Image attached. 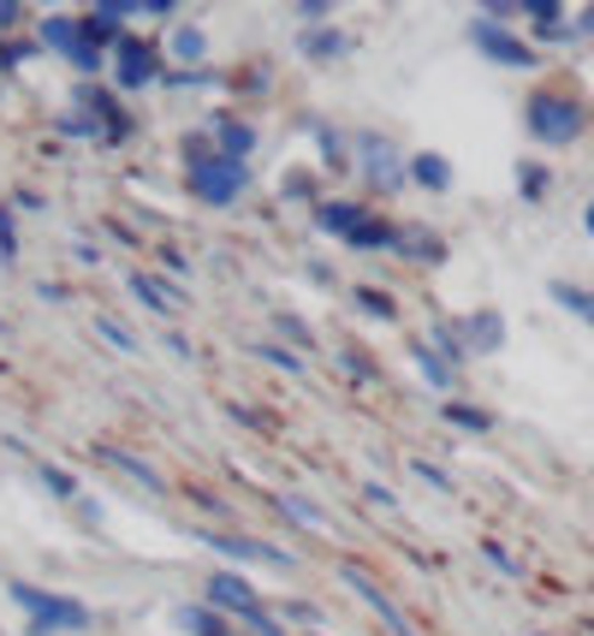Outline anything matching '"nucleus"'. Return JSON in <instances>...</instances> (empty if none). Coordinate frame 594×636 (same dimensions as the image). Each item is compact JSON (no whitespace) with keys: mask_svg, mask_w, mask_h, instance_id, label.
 <instances>
[{"mask_svg":"<svg viewBox=\"0 0 594 636\" xmlns=\"http://www.w3.org/2000/svg\"><path fill=\"white\" fill-rule=\"evenodd\" d=\"M352 179H357V197H369V202L405 197V185H410L405 143L387 137V131H375V126H357L352 131Z\"/></svg>","mask_w":594,"mask_h":636,"instance_id":"f257e3e1","label":"nucleus"},{"mask_svg":"<svg viewBox=\"0 0 594 636\" xmlns=\"http://www.w3.org/2000/svg\"><path fill=\"white\" fill-rule=\"evenodd\" d=\"M7 600L24 613V636H83V630H96V613L83 607L78 595L48 589V583L12 577L7 583Z\"/></svg>","mask_w":594,"mask_h":636,"instance_id":"f03ea898","label":"nucleus"},{"mask_svg":"<svg viewBox=\"0 0 594 636\" xmlns=\"http://www.w3.org/2000/svg\"><path fill=\"white\" fill-rule=\"evenodd\" d=\"M523 131H529V143H541V149H571L576 137L588 131L583 96L565 90V83H541V90H529V101H523Z\"/></svg>","mask_w":594,"mask_h":636,"instance_id":"7ed1b4c3","label":"nucleus"},{"mask_svg":"<svg viewBox=\"0 0 594 636\" xmlns=\"http://www.w3.org/2000/svg\"><path fill=\"white\" fill-rule=\"evenodd\" d=\"M179 185L197 209H238V202L256 191V167L232 161V155H208L197 167H179Z\"/></svg>","mask_w":594,"mask_h":636,"instance_id":"20e7f679","label":"nucleus"},{"mask_svg":"<svg viewBox=\"0 0 594 636\" xmlns=\"http://www.w3.org/2000/svg\"><path fill=\"white\" fill-rule=\"evenodd\" d=\"M161 78H167V48H161V37H143V30H131V37L108 54V83H113L119 96L161 90Z\"/></svg>","mask_w":594,"mask_h":636,"instance_id":"39448f33","label":"nucleus"},{"mask_svg":"<svg viewBox=\"0 0 594 636\" xmlns=\"http://www.w3.org/2000/svg\"><path fill=\"white\" fill-rule=\"evenodd\" d=\"M202 600H208L215 613H226L232 625H256L261 613H274V600L261 595L256 583L238 572V565H215V572L202 577Z\"/></svg>","mask_w":594,"mask_h":636,"instance_id":"423d86ee","label":"nucleus"},{"mask_svg":"<svg viewBox=\"0 0 594 636\" xmlns=\"http://www.w3.org/2000/svg\"><path fill=\"white\" fill-rule=\"evenodd\" d=\"M197 541L208 547V554H220L226 565H268V572H297V554L279 541H261L250 536V529H197Z\"/></svg>","mask_w":594,"mask_h":636,"instance_id":"0eeeda50","label":"nucleus"},{"mask_svg":"<svg viewBox=\"0 0 594 636\" xmlns=\"http://www.w3.org/2000/svg\"><path fill=\"white\" fill-rule=\"evenodd\" d=\"M469 48L487 60V66H505V72H535V42L529 37H517L512 24H494V19H469Z\"/></svg>","mask_w":594,"mask_h":636,"instance_id":"6e6552de","label":"nucleus"},{"mask_svg":"<svg viewBox=\"0 0 594 636\" xmlns=\"http://www.w3.org/2000/svg\"><path fill=\"white\" fill-rule=\"evenodd\" d=\"M398 262H410V268H446L452 262V245H446V232L440 227H428V220H398V245H393Z\"/></svg>","mask_w":594,"mask_h":636,"instance_id":"1a4fd4ad","label":"nucleus"},{"mask_svg":"<svg viewBox=\"0 0 594 636\" xmlns=\"http://www.w3.org/2000/svg\"><path fill=\"white\" fill-rule=\"evenodd\" d=\"M339 583H352V595H357L363 607H369V613H375V618H380V625H387L393 636H416V625L405 618V607H398V600H393L387 589H380V583H375V572H363V565H352V559H345V565H339Z\"/></svg>","mask_w":594,"mask_h":636,"instance_id":"9d476101","label":"nucleus"},{"mask_svg":"<svg viewBox=\"0 0 594 636\" xmlns=\"http://www.w3.org/2000/svg\"><path fill=\"white\" fill-rule=\"evenodd\" d=\"M369 215H375V202H369V197H357V191H334V197H321L316 209H309V227L345 245V238H352Z\"/></svg>","mask_w":594,"mask_h":636,"instance_id":"9b49d317","label":"nucleus"},{"mask_svg":"<svg viewBox=\"0 0 594 636\" xmlns=\"http://www.w3.org/2000/svg\"><path fill=\"white\" fill-rule=\"evenodd\" d=\"M202 126H208V137H215V149L232 155V161H250V155L261 149V126H250V119H244L238 108L202 113Z\"/></svg>","mask_w":594,"mask_h":636,"instance_id":"f8f14e48","label":"nucleus"},{"mask_svg":"<svg viewBox=\"0 0 594 636\" xmlns=\"http://www.w3.org/2000/svg\"><path fill=\"white\" fill-rule=\"evenodd\" d=\"M126 286H131V298L143 304L149 316H161V321H172V316H179V309L190 304L179 280H167V274H149V268H131Z\"/></svg>","mask_w":594,"mask_h":636,"instance_id":"ddd939ff","label":"nucleus"},{"mask_svg":"<svg viewBox=\"0 0 594 636\" xmlns=\"http://www.w3.org/2000/svg\"><path fill=\"white\" fill-rule=\"evenodd\" d=\"M167 48V66H179V72H197V66H215V42H208V30L197 19H179L161 37Z\"/></svg>","mask_w":594,"mask_h":636,"instance_id":"4468645a","label":"nucleus"},{"mask_svg":"<svg viewBox=\"0 0 594 636\" xmlns=\"http://www.w3.org/2000/svg\"><path fill=\"white\" fill-rule=\"evenodd\" d=\"M297 131L309 137V143L321 149V173H352V131L334 126V119H321V113H309V119H297Z\"/></svg>","mask_w":594,"mask_h":636,"instance_id":"2eb2a0df","label":"nucleus"},{"mask_svg":"<svg viewBox=\"0 0 594 636\" xmlns=\"http://www.w3.org/2000/svg\"><path fill=\"white\" fill-rule=\"evenodd\" d=\"M78 19H83V30H90V42H101L113 54V48L131 37V0H96V7L78 12Z\"/></svg>","mask_w":594,"mask_h":636,"instance_id":"dca6fc26","label":"nucleus"},{"mask_svg":"<svg viewBox=\"0 0 594 636\" xmlns=\"http://www.w3.org/2000/svg\"><path fill=\"white\" fill-rule=\"evenodd\" d=\"M405 351H410L416 375L428 381V392H440V399H458V369H452L446 357L428 346V334H410V339H405Z\"/></svg>","mask_w":594,"mask_h":636,"instance_id":"f3484780","label":"nucleus"},{"mask_svg":"<svg viewBox=\"0 0 594 636\" xmlns=\"http://www.w3.org/2000/svg\"><path fill=\"white\" fill-rule=\"evenodd\" d=\"M83 37H90V30H83L78 12H37V42H42V54H55L60 66L72 60V48Z\"/></svg>","mask_w":594,"mask_h":636,"instance_id":"a211bd4d","label":"nucleus"},{"mask_svg":"<svg viewBox=\"0 0 594 636\" xmlns=\"http://www.w3.org/2000/svg\"><path fill=\"white\" fill-rule=\"evenodd\" d=\"M464 321V346H469V357H499L505 351V316L499 309H469V316H458Z\"/></svg>","mask_w":594,"mask_h":636,"instance_id":"6ab92c4d","label":"nucleus"},{"mask_svg":"<svg viewBox=\"0 0 594 636\" xmlns=\"http://www.w3.org/2000/svg\"><path fill=\"white\" fill-rule=\"evenodd\" d=\"M393 245H398V220L387 209H375L352 238H345V250H352V256H393Z\"/></svg>","mask_w":594,"mask_h":636,"instance_id":"aec40b11","label":"nucleus"},{"mask_svg":"<svg viewBox=\"0 0 594 636\" xmlns=\"http://www.w3.org/2000/svg\"><path fill=\"white\" fill-rule=\"evenodd\" d=\"M172 625L185 636H244V625H232L226 613H215L208 600H185V607H172Z\"/></svg>","mask_w":594,"mask_h":636,"instance_id":"412c9836","label":"nucleus"},{"mask_svg":"<svg viewBox=\"0 0 594 636\" xmlns=\"http://www.w3.org/2000/svg\"><path fill=\"white\" fill-rule=\"evenodd\" d=\"M297 54H304L309 66H334L352 54V37H345L339 24H321V30H297Z\"/></svg>","mask_w":594,"mask_h":636,"instance_id":"4be33fe9","label":"nucleus"},{"mask_svg":"<svg viewBox=\"0 0 594 636\" xmlns=\"http://www.w3.org/2000/svg\"><path fill=\"white\" fill-rule=\"evenodd\" d=\"M452 179H458V173H452V161H446L440 149H410V185H416V191L446 197Z\"/></svg>","mask_w":594,"mask_h":636,"instance_id":"5701e85b","label":"nucleus"},{"mask_svg":"<svg viewBox=\"0 0 594 636\" xmlns=\"http://www.w3.org/2000/svg\"><path fill=\"white\" fill-rule=\"evenodd\" d=\"M268 506H274L286 524H297V529H316V536H327V529H334V518H327L316 500H304V494H291V488H274Z\"/></svg>","mask_w":594,"mask_h":636,"instance_id":"b1692460","label":"nucleus"},{"mask_svg":"<svg viewBox=\"0 0 594 636\" xmlns=\"http://www.w3.org/2000/svg\"><path fill=\"white\" fill-rule=\"evenodd\" d=\"M101 464H108V470H119V476H131L137 488H149V494H167V476L155 470L149 458H137V453H126V446H101L96 453Z\"/></svg>","mask_w":594,"mask_h":636,"instance_id":"393cba45","label":"nucleus"},{"mask_svg":"<svg viewBox=\"0 0 594 636\" xmlns=\"http://www.w3.org/2000/svg\"><path fill=\"white\" fill-rule=\"evenodd\" d=\"M428 346L440 351L458 375L476 364V357H469V346H464V321H458V316H434V321H428Z\"/></svg>","mask_w":594,"mask_h":636,"instance_id":"a878e982","label":"nucleus"},{"mask_svg":"<svg viewBox=\"0 0 594 636\" xmlns=\"http://www.w3.org/2000/svg\"><path fill=\"white\" fill-rule=\"evenodd\" d=\"M352 309H357V316H369V321H387V328H398V321H405L398 298H393L387 286H375V280H357V286H352Z\"/></svg>","mask_w":594,"mask_h":636,"instance_id":"bb28decb","label":"nucleus"},{"mask_svg":"<svg viewBox=\"0 0 594 636\" xmlns=\"http://www.w3.org/2000/svg\"><path fill=\"white\" fill-rule=\"evenodd\" d=\"M434 410H440V423L458 428V435H494V428H499L494 410H482V405H469V399H440Z\"/></svg>","mask_w":594,"mask_h":636,"instance_id":"cd10ccee","label":"nucleus"},{"mask_svg":"<svg viewBox=\"0 0 594 636\" xmlns=\"http://www.w3.org/2000/svg\"><path fill=\"white\" fill-rule=\"evenodd\" d=\"M250 357H256V364H268V369H279V375H291V381H304V375H309V357L291 351L286 339H256Z\"/></svg>","mask_w":594,"mask_h":636,"instance_id":"c85d7f7f","label":"nucleus"},{"mask_svg":"<svg viewBox=\"0 0 594 636\" xmlns=\"http://www.w3.org/2000/svg\"><path fill=\"white\" fill-rule=\"evenodd\" d=\"M30 476H37V483H42L48 494H55L60 506H78V500H83V483H78L72 470H66V464H48V458H37V464H30Z\"/></svg>","mask_w":594,"mask_h":636,"instance_id":"c756f323","label":"nucleus"},{"mask_svg":"<svg viewBox=\"0 0 594 636\" xmlns=\"http://www.w3.org/2000/svg\"><path fill=\"white\" fill-rule=\"evenodd\" d=\"M334 364H339V375H345V381H357V387H375V381H380V364L369 357V346H357V339H352V346H339V351H334Z\"/></svg>","mask_w":594,"mask_h":636,"instance_id":"7c9ffc66","label":"nucleus"},{"mask_svg":"<svg viewBox=\"0 0 594 636\" xmlns=\"http://www.w3.org/2000/svg\"><path fill=\"white\" fill-rule=\"evenodd\" d=\"M327 191H321V173L316 167H291L286 179H279V202H304V209H316Z\"/></svg>","mask_w":594,"mask_h":636,"instance_id":"2f4dec72","label":"nucleus"},{"mask_svg":"<svg viewBox=\"0 0 594 636\" xmlns=\"http://www.w3.org/2000/svg\"><path fill=\"white\" fill-rule=\"evenodd\" d=\"M55 131L66 137V143H90V149H101V119H90V113H78V108H60L55 113Z\"/></svg>","mask_w":594,"mask_h":636,"instance_id":"473e14b6","label":"nucleus"},{"mask_svg":"<svg viewBox=\"0 0 594 636\" xmlns=\"http://www.w3.org/2000/svg\"><path fill=\"white\" fill-rule=\"evenodd\" d=\"M274 339H286L291 351L316 357V328H309L304 316H291V309H279V304H274Z\"/></svg>","mask_w":594,"mask_h":636,"instance_id":"72a5a7b5","label":"nucleus"},{"mask_svg":"<svg viewBox=\"0 0 594 636\" xmlns=\"http://www.w3.org/2000/svg\"><path fill=\"white\" fill-rule=\"evenodd\" d=\"M274 613L286 618V625L297 636H309V630H327V613L316 607V600H304V595H291V600H274Z\"/></svg>","mask_w":594,"mask_h":636,"instance_id":"f704fd0d","label":"nucleus"},{"mask_svg":"<svg viewBox=\"0 0 594 636\" xmlns=\"http://www.w3.org/2000/svg\"><path fill=\"white\" fill-rule=\"evenodd\" d=\"M547 298H553L558 309H571L576 321H588V328H594V291H588V286H576V280H547Z\"/></svg>","mask_w":594,"mask_h":636,"instance_id":"c9c22d12","label":"nucleus"},{"mask_svg":"<svg viewBox=\"0 0 594 636\" xmlns=\"http://www.w3.org/2000/svg\"><path fill=\"white\" fill-rule=\"evenodd\" d=\"M30 60H42V42H37V30H30V37H7V42H0V72H7V78H19Z\"/></svg>","mask_w":594,"mask_h":636,"instance_id":"e433bc0d","label":"nucleus"},{"mask_svg":"<svg viewBox=\"0 0 594 636\" xmlns=\"http://www.w3.org/2000/svg\"><path fill=\"white\" fill-rule=\"evenodd\" d=\"M517 191H523V202H547L553 197V167L547 161H517Z\"/></svg>","mask_w":594,"mask_h":636,"instance_id":"4c0bfd02","label":"nucleus"},{"mask_svg":"<svg viewBox=\"0 0 594 636\" xmlns=\"http://www.w3.org/2000/svg\"><path fill=\"white\" fill-rule=\"evenodd\" d=\"M232 90L238 96H268L274 90V66L268 60H244V72H232Z\"/></svg>","mask_w":594,"mask_h":636,"instance_id":"58836bf2","label":"nucleus"},{"mask_svg":"<svg viewBox=\"0 0 594 636\" xmlns=\"http://www.w3.org/2000/svg\"><path fill=\"white\" fill-rule=\"evenodd\" d=\"M96 334L108 339V346H113L119 357H137V351H143V346H137V334H131V328H126V321H119V316H108V309H101V316H96Z\"/></svg>","mask_w":594,"mask_h":636,"instance_id":"ea45409f","label":"nucleus"},{"mask_svg":"<svg viewBox=\"0 0 594 636\" xmlns=\"http://www.w3.org/2000/svg\"><path fill=\"white\" fill-rule=\"evenodd\" d=\"M37 30V12L24 7V0H0V42L7 37H30Z\"/></svg>","mask_w":594,"mask_h":636,"instance_id":"a19ab883","label":"nucleus"},{"mask_svg":"<svg viewBox=\"0 0 594 636\" xmlns=\"http://www.w3.org/2000/svg\"><path fill=\"white\" fill-rule=\"evenodd\" d=\"M0 268H19V209L0 202Z\"/></svg>","mask_w":594,"mask_h":636,"instance_id":"79ce46f5","label":"nucleus"},{"mask_svg":"<svg viewBox=\"0 0 594 636\" xmlns=\"http://www.w3.org/2000/svg\"><path fill=\"white\" fill-rule=\"evenodd\" d=\"M208 155H220V149H215V137H208V126H190V131H179V161H185V167L208 161Z\"/></svg>","mask_w":594,"mask_h":636,"instance_id":"37998d69","label":"nucleus"},{"mask_svg":"<svg viewBox=\"0 0 594 636\" xmlns=\"http://www.w3.org/2000/svg\"><path fill=\"white\" fill-rule=\"evenodd\" d=\"M190 506H197L202 518H215V529H232V506H226L215 488H190Z\"/></svg>","mask_w":594,"mask_h":636,"instance_id":"c03bdc74","label":"nucleus"},{"mask_svg":"<svg viewBox=\"0 0 594 636\" xmlns=\"http://www.w3.org/2000/svg\"><path fill=\"white\" fill-rule=\"evenodd\" d=\"M179 12H185L179 0H131V19H155V24H167V30L179 24Z\"/></svg>","mask_w":594,"mask_h":636,"instance_id":"a18cd8bd","label":"nucleus"},{"mask_svg":"<svg viewBox=\"0 0 594 636\" xmlns=\"http://www.w3.org/2000/svg\"><path fill=\"white\" fill-rule=\"evenodd\" d=\"M291 19H297V30H321V24H334V0H297Z\"/></svg>","mask_w":594,"mask_h":636,"instance_id":"49530a36","label":"nucleus"},{"mask_svg":"<svg viewBox=\"0 0 594 636\" xmlns=\"http://www.w3.org/2000/svg\"><path fill=\"white\" fill-rule=\"evenodd\" d=\"M155 268H161V274H172V280H185V274H190V256H185V245H172V238H161V245H155Z\"/></svg>","mask_w":594,"mask_h":636,"instance_id":"de8ad7c7","label":"nucleus"},{"mask_svg":"<svg viewBox=\"0 0 594 636\" xmlns=\"http://www.w3.org/2000/svg\"><path fill=\"white\" fill-rule=\"evenodd\" d=\"M357 500H363V506H375V511H398V506H405L387 483H363V488H357Z\"/></svg>","mask_w":594,"mask_h":636,"instance_id":"09e8293b","label":"nucleus"},{"mask_svg":"<svg viewBox=\"0 0 594 636\" xmlns=\"http://www.w3.org/2000/svg\"><path fill=\"white\" fill-rule=\"evenodd\" d=\"M482 559L494 565L499 577H517V559H512V547H505V541H482Z\"/></svg>","mask_w":594,"mask_h":636,"instance_id":"8fccbe9b","label":"nucleus"},{"mask_svg":"<svg viewBox=\"0 0 594 636\" xmlns=\"http://www.w3.org/2000/svg\"><path fill=\"white\" fill-rule=\"evenodd\" d=\"M410 470H416V476H423V483H428L434 494H452V476L440 470V464H428V458H410Z\"/></svg>","mask_w":594,"mask_h":636,"instance_id":"3c124183","label":"nucleus"},{"mask_svg":"<svg viewBox=\"0 0 594 636\" xmlns=\"http://www.w3.org/2000/svg\"><path fill=\"white\" fill-rule=\"evenodd\" d=\"M101 232H108V238H113L119 250H137V227H131V220H119V215H108V220H101Z\"/></svg>","mask_w":594,"mask_h":636,"instance_id":"603ef678","label":"nucleus"},{"mask_svg":"<svg viewBox=\"0 0 594 636\" xmlns=\"http://www.w3.org/2000/svg\"><path fill=\"white\" fill-rule=\"evenodd\" d=\"M244 636H297V630H291V625H286V618H279V613H261L256 625H244Z\"/></svg>","mask_w":594,"mask_h":636,"instance_id":"864d4df0","label":"nucleus"},{"mask_svg":"<svg viewBox=\"0 0 594 636\" xmlns=\"http://www.w3.org/2000/svg\"><path fill=\"white\" fill-rule=\"evenodd\" d=\"M161 351H167V357H179V364H190V357H197V351H190V339H185L179 328H161Z\"/></svg>","mask_w":594,"mask_h":636,"instance_id":"5fc2aeb1","label":"nucleus"},{"mask_svg":"<svg viewBox=\"0 0 594 636\" xmlns=\"http://www.w3.org/2000/svg\"><path fill=\"white\" fill-rule=\"evenodd\" d=\"M12 209H19V215H48V202H42V191L19 185V191H12Z\"/></svg>","mask_w":594,"mask_h":636,"instance_id":"6e6d98bb","label":"nucleus"},{"mask_svg":"<svg viewBox=\"0 0 594 636\" xmlns=\"http://www.w3.org/2000/svg\"><path fill=\"white\" fill-rule=\"evenodd\" d=\"M72 511H78V518L90 524V529H101V518H108V511H101V500H90V494H83V500H78Z\"/></svg>","mask_w":594,"mask_h":636,"instance_id":"4d7b16f0","label":"nucleus"},{"mask_svg":"<svg viewBox=\"0 0 594 636\" xmlns=\"http://www.w3.org/2000/svg\"><path fill=\"white\" fill-rule=\"evenodd\" d=\"M72 262H78V268H96V262H101V250H96V245H83V238H78V245H72Z\"/></svg>","mask_w":594,"mask_h":636,"instance_id":"13d9d810","label":"nucleus"},{"mask_svg":"<svg viewBox=\"0 0 594 636\" xmlns=\"http://www.w3.org/2000/svg\"><path fill=\"white\" fill-rule=\"evenodd\" d=\"M304 274H309V286H334V268L327 262H304Z\"/></svg>","mask_w":594,"mask_h":636,"instance_id":"bf43d9fd","label":"nucleus"},{"mask_svg":"<svg viewBox=\"0 0 594 636\" xmlns=\"http://www.w3.org/2000/svg\"><path fill=\"white\" fill-rule=\"evenodd\" d=\"M571 24H576V37H594V7H583V12H576V19H571Z\"/></svg>","mask_w":594,"mask_h":636,"instance_id":"052dcab7","label":"nucleus"},{"mask_svg":"<svg viewBox=\"0 0 594 636\" xmlns=\"http://www.w3.org/2000/svg\"><path fill=\"white\" fill-rule=\"evenodd\" d=\"M37 298H48V304H66V286H55V280H42V286H37Z\"/></svg>","mask_w":594,"mask_h":636,"instance_id":"680f3d73","label":"nucleus"},{"mask_svg":"<svg viewBox=\"0 0 594 636\" xmlns=\"http://www.w3.org/2000/svg\"><path fill=\"white\" fill-rule=\"evenodd\" d=\"M583 232L594 238V197H588V209H583Z\"/></svg>","mask_w":594,"mask_h":636,"instance_id":"e2e57ef3","label":"nucleus"},{"mask_svg":"<svg viewBox=\"0 0 594 636\" xmlns=\"http://www.w3.org/2000/svg\"><path fill=\"white\" fill-rule=\"evenodd\" d=\"M7 83H12V78H7V72H0V96H7Z\"/></svg>","mask_w":594,"mask_h":636,"instance_id":"0e129e2a","label":"nucleus"},{"mask_svg":"<svg viewBox=\"0 0 594 636\" xmlns=\"http://www.w3.org/2000/svg\"><path fill=\"white\" fill-rule=\"evenodd\" d=\"M0 334H7V316H0Z\"/></svg>","mask_w":594,"mask_h":636,"instance_id":"69168bd1","label":"nucleus"},{"mask_svg":"<svg viewBox=\"0 0 594 636\" xmlns=\"http://www.w3.org/2000/svg\"><path fill=\"white\" fill-rule=\"evenodd\" d=\"M309 636H327V630H309Z\"/></svg>","mask_w":594,"mask_h":636,"instance_id":"338daca9","label":"nucleus"}]
</instances>
